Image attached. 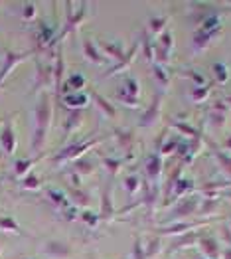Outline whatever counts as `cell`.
<instances>
[{"label": "cell", "mask_w": 231, "mask_h": 259, "mask_svg": "<svg viewBox=\"0 0 231 259\" xmlns=\"http://www.w3.org/2000/svg\"><path fill=\"white\" fill-rule=\"evenodd\" d=\"M0 123H2V117H0Z\"/></svg>", "instance_id": "obj_7"}, {"label": "cell", "mask_w": 231, "mask_h": 259, "mask_svg": "<svg viewBox=\"0 0 231 259\" xmlns=\"http://www.w3.org/2000/svg\"><path fill=\"white\" fill-rule=\"evenodd\" d=\"M34 14H36L34 4H26V6H24V18H32Z\"/></svg>", "instance_id": "obj_6"}, {"label": "cell", "mask_w": 231, "mask_h": 259, "mask_svg": "<svg viewBox=\"0 0 231 259\" xmlns=\"http://www.w3.org/2000/svg\"><path fill=\"white\" fill-rule=\"evenodd\" d=\"M50 117H52V113H50V101H48V97H43L42 103L36 109V133H34V143H32V147L36 151L43 145L45 131H48V125H50Z\"/></svg>", "instance_id": "obj_1"}, {"label": "cell", "mask_w": 231, "mask_h": 259, "mask_svg": "<svg viewBox=\"0 0 231 259\" xmlns=\"http://www.w3.org/2000/svg\"><path fill=\"white\" fill-rule=\"evenodd\" d=\"M30 166H32V160H20V162L16 164V172H18V174H26Z\"/></svg>", "instance_id": "obj_4"}, {"label": "cell", "mask_w": 231, "mask_h": 259, "mask_svg": "<svg viewBox=\"0 0 231 259\" xmlns=\"http://www.w3.org/2000/svg\"><path fill=\"white\" fill-rule=\"evenodd\" d=\"M38 184H40V180H38L36 176H28V178L24 180V186H26V188H36Z\"/></svg>", "instance_id": "obj_5"}, {"label": "cell", "mask_w": 231, "mask_h": 259, "mask_svg": "<svg viewBox=\"0 0 231 259\" xmlns=\"http://www.w3.org/2000/svg\"><path fill=\"white\" fill-rule=\"evenodd\" d=\"M0 143H2L4 151L8 152V154L14 152V149H16V137H14V127H12V123H8V125L4 127L2 135H0Z\"/></svg>", "instance_id": "obj_2"}, {"label": "cell", "mask_w": 231, "mask_h": 259, "mask_svg": "<svg viewBox=\"0 0 231 259\" xmlns=\"http://www.w3.org/2000/svg\"><path fill=\"white\" fill-rule=\"evenodd\" d=\"M0 228L2 230H10V232H16L18 230V226H16V222L12 218H0Z\"/></svg>", "instance_id": "obj_3"}]
</instances>
